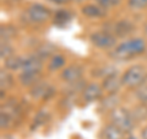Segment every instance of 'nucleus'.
Returning a JSON list of instances; mask_svg holds the SVG:
<instances>
[{
  "mask_svg": "<svg viewBox=\"0 0 147 139\" xmlns=\"http://www.w3.org/2000/svg\"><path fill=\"white\" fill-rule=\"evenodd\" d=\"M135 24L129 18H121L113 24L112 33L115 35L117 38H126L135 32Z\"/></svg>",
  "mask_w": 147,
  "mask_h": 139,
  "instance_id": "6",
  "label": "nucleus"
},
{
  "mask_svg": "<svg viewBox=\"0 0 147 139\" xmlns=\"http://www.w3.org/2000/svg\"><path fill=\"white\" fill-rule=\"evenodd\" d=\"M127 6L132 10H142L147 7V0H127Z\"/></svg>",
  "mask_w": 147,
  "mask_h": 139,
  "instance_id": "28",
  "label": "nucleus"
},
{
  "mask_svg": "<svg viewBox=\"0 0 147 139\" xmlns=\"http://www.w3.org/2000/svg\"><path fill=\"white\" fill-rule=\"evenodd\" d=\"M17 35V29L16 26H13L11 24H6V25H1L0 29V38L1 42H9L12 38H15Z\"/></svg>",
  "mask_w": 147,
  "mask_h": 139,
  "instance_id": "20",
  "label": "nucleus"
},
{
  "mask_svg": "<svg viewBox=\"0 0 147 139\" xmlns=\"http://www.w3.org/2000/svg\"><path fill=\"white\" fill-rule=\"evenodd\" d=\"M53 94H55V87L43 80L37 82L30 89V95L37 100H48Z\"/></svg>",
  "mask_w": 147,
  "mask_h": 139,
  "instance_id": "7",
  "label": "nucleus"
},
{
  "mask_svg": "<svg viewBox=\"0 0 147 139\" xmlns=\"http://www.w3.org/2000/svg\"><path fill=\"white\" fill-rule=\"evenodd\" d=\"M102 91H103L102 84H98V82H94V81L87 82L84 91L81 92L82 100H84L86 104H91V102H93V101L99 99L100 95H102Z\"/></svg>",
  "mask_w": 147,
  "mask_h": 139,
  "instance_id": "8",
  "label": "nucleus"
},
{
  "mask_svg": "<svg viewBox=\"0 0 147 139\" xmlns=\"http://www.w3.org/2000/svg\"><path fill=\"white\" fill-rule=\"evenodd\" d=\"M109 119H110V123L117 126L125 134L134 131L135 124H136L135 119L131 114V111H129L125 107H119V106L113 111H110Z\"/></svg>",
  "mask_w": 147,
  "mask_h": 139,
  "instance_id": "2",
  "label": "nucleus"
},
{
  "mask_svg": "<svg viewBox=\"0 0 147 139\" xmlns=\"http://www.w3.org/2000/svg\"><path fill=\"white\" fill-rule=\"evenodd\" d=\"M96 4H98L99 6H102L103 9H110L114 6H118L121 3V0H94Z\"/></svg>",
  "mask_w": 147,
  "mask_h": 139,
  "instance_id": "29",
  "label": "nucleus"
},
{
  "mask_svg": "<svg viewBox=\"0 0 147 139\" xmlns=\"http://www.w3.org/2000/svg\"><path fill=\"white\" fill-rule=\"evenodd\" d=\"M72 3H76V4H84L85 1H87V0H71Z\"/></svg>",
  "mask_w": 147,
  "mask_h": 139,
  "instance_id": "32",
  "label": "nucleus"
},
{
  "mask_svg": "<svg viewBox=\"0 0 147 139\" xmlns=\"http://www.w3.org/2000/svg\"><path fill=\"white\" fill-rule=\"evenodd\" d=\"M25 16L27 18V21L31 24H36V25H40L47 22L48 20L53 17V14L50 11V9L44 6L43 4L39 3H34L26 9L25 11Z\"/></svg>",
  "mask_w": 147,
  "mask_h": 139,
  "instance_id": "4",
  "label": "nucleus"
},
{
  "mask_svg": "<svg viewBox=\"0 0 147 139\" xmlns=\"http://www.w3.org/2000/svg\"><path fill=\"white\" fill-rule=\"evenodd\" d=\"M65 64H66L65 55H63L60 53H55L53 57L49 59L47 68H48L49 72H57V70H59V69L65 67Z\"/></svg>",
  "mask_w": 147,
  "mask_h": 139,
  "instance_id": "19",
  "label": "nucleus"
},
{
  "mask_svg": "<svg viewBox=\"0 0 147 139\" xmlns=\"http://www.w3.org/2000/svg\"><path fill=\"white\" fill-rule=\"evenodd\" d=\"M126 139H136L134 136H130V137H129V138H126Z\"/></svg>",
  "mask_w": 147,
  "mask_h": 139,
  "instance_id": "34",
  "label": "nucleus"
},
{
  "mask_svg": "<svg viewBox=\"0 0 147 139\" xmlns=\"http://www.w3.org/2000/svg\"><path fill=\"white\" fill-rule=\"evenodd\" d=\"M84 75V68L77 64H71L63 69V72L60 73V78L65 82H74L80 80Z\"/></svg>",
  "mask_w": 147,
  "mask_h": 139,
  "instance_id": "10",
  "label": "nucleus"
},
{
  "mask_svg": "<svg viewBox=\"0 0 147 139\" xmlns=\"http://www.w3.org/2000/svg\"><path fill=\"white\" fill-rule=\"evenodd\" d=\"M13 54H15V48L9 42H1V46H0V58L3 61H5V59H7Z\"/></svg>",
  "mask_w": 147,
  "mask_h": 139,
  "instance_id": "24",
  "label": "nucleus"
},
{
  "mask_svg": "<svg viewBox=\"0 0 147 139\" xmlns=\"http://www.w3.org/2000/svg\"><path fill=\"white\" fill-rule=\"evenodd\" d=\"M49 1H52L54 4H58V5H65V4L70 3L71 0H49Z\"/></svg>",
  "mask_w": 147,
  "mask_h": 139,
  "instance_id": "30",
  "label": "nucleus"
},
{
  "mask_svg": "<svg viewBox=\"0 0 147 139\" xmlns=\"http://www.w3.org/2000/svg\"><path fill=\"white\" fill-rule=\"evenodd\" d=\"M124 86L136 89L144 84H147V70L141 64H134L129 67L121 75Z\"/></svg>",
  "mask_w": 147,
  "mask_h": 139,
  "instance_id": "3",
  "label": "nucleus"
},
{
  "mask_svg": "<svg viewBox=\"0 0 147 139\" xmlns=\"http://www.w3.org/2000/svg\"><path fill=\"white\" fill-rule=\"evenodd\" d=\"M55 50H57V47L50 43V42H44L42 44H39L38 47L36 48L34 50V54L37 55L38 58H40L42 61L44 59H50L55 54Z\"/></svg>",
  "mask_w": 147,
  "mask_h": 139,
  "instance_id": "15",
  "label": "nucleus"
},
{
  "mask_svg": "<svg viewBox=\"0 0 147 139\" xmlns=\"http://www.w3.org/2000/svg\"><path fill=\"white\" fill-rule=\"evenodd\" d=\"M17 80L22 86L32 87L42 80V72H21Z\"/></svg>",
  "mask_w": 147,
  "mask_h": 139,
  "instance_id": "12",
  "label": "nucleus"
},
{
  "mask_svg": "<svg viewBox=\"0 0 147 139\" xmlns=\"http://www.w3.org/2000/svg\"><path fill=\"white\" fill-rule=\"evenodd\" d=\"M53 24L59 27H65L67 24H70L72 20V14L67 9H58L57 11L53 14Z\"/></svg>",
  "mask_w": 147,
  "mask_h": 139,
  "instance_id": "14",
  "label": "nucleus"
},
{
  "mask_svg": "<svg viewBox=\"0 0 147 139\" xmlns=\"http://www.w3.org/2000/svg\"><path fill=\"white\" fill-rule=\"evenodd\" d=\"M141 137L142 139H147V126L141 131Z\"/></svg>",
  "mask_w": 147,
  "mask_h": 139,
  "instance_id": "31",
  "label": "nucleus"
},
{
  "mask_svg": "<svg viewBox=\"0 0 147 139\" xmlns=\"http://www.w3.org/2000/svg\"><path fill=\"white\" fill-rule=\"evenodd\" d=\"M123 85L124 84H123L121 76H119L118 73H114L112 75L105 76L102 81V87L107 94H117Z\"/></svg>",
  "mask_w": 147,
  "mask_h": 139,
  "instance_id": "9",
  "label": "nucleus"
},
{
  "mask_svg": "<svg viewBox=\"0 0 147 139\" xmlns=\"http://www.w3.org/2000/svg\"><path fill=\"white\" fill-rule=\"evenodd\" d=\"M91 43L100 49H110L117 46V37L110 31H96L90 35Z\"/></svg>",
  "mask_w": 147,
  "mask_h": 139,
  "instance_id": "5",
  "label": "nucleus"
},
{
  "mask_svg": "<svg viewBox=\"0 0 147 139\" xmlns=\"http://www.w3.org/2000/svg\"><path fill=\"white\" fill-rule=\"evenodd\" d=\"M87 85V82L85 79H80L77 81H74V82H67V86L65 87V94L70 95V96H75L76 94L79 92H82L85 89V86Z\"/></svg>",
  "mask_w": 147,
  "mask_h": 139,
  "instance_id": "21",
  "label": "nucleus"
},
{
  "mask_svg": "<svg viewBox=\"0 0 147 139\" xmlns=\"http://www.w3.org/2000/svg\"><path fill=\"white\" fill-rule=\"evenodd\" d=\"M13 82H15V80H13L11 73L6 68L0 69V86H1V90L10 89V87H12Z\"/></svg>",
  "mask_w": 147,
  "mask_h": 139,
  "instance_id": "22",
  "label": "nucleus"
},
{
  "mask_svg": "<svg viewBox=\"0 0 147 139\" xmlns=\"http://www.w3.org/2000/svg\"><path fill=\"white\" fill-rule=\"evenodd\" d=\"M144 33H145L146 38H147V22H146V24H145V26H144Z\"/></svg>",
  "mask_w": 147,
  "mask_h": 139,
  "instance_id": "33",
  "label": "nucleus"
},
{
  "mask_svg": "<svg viewBox=\"0 0 147 139\" xmlns=\"http://www.w3.org/2000/svg\"><path fill=\"white\" fill-rule=\"evenodd\" d=\"M124 136H125V133L112 123L104 126L102 132H100L102 139H124Z\"/></svg>",
  "mask_w": 147,
  "mask_h": 139,
  "instance_id": "16",
  "label": "nucleus"
},
{
  "mask_svg": "<svg viewBox=\"0 0 147 139\" xmlns=\"http://www.w3.org/2000/svg\"><path fill=\"white\" fill-rule=\"evenodd\" d=\"M42 68H43V61L37 57L34 53H32L25 57L21 72H42Z\"/></svg>",
  "mask_w": 147,
  "mask_h": 139,
  "instance_id": "13",
  "label": "nucleus"
},
{
  "mask_svg": "<svg viewBox=\"0 0 147 139\" xmlns=\"http://www.w3.org/2000/svg\"><path fill=\"white\" fill-rule=\"evenodd\" d=\"M13 124H15V119L9 113L1 111V114H0V127H1V129H10Z\"/></svg>",
  "mask_w": 147,
  "mask_h": 139,
  "instance_id": "25",
  "label": "nucleus"
},
{
  "mask_svg": "<svg viewBox=\"0 0 147 139\" xmlns=\"http://www.w3.org/2000/svg\"><path fill=\"white\" fill-rule=\"evenodd\" d=\"M24 59L25 57L22 55H16L13 54L11 57H9L7 59L4 61V68H6L9 72H17V70H21L22 68V64H24Z\"/></svg>",
  "mask_w": 147,
  "mask_h": 139,
  "instance_id": "17",
  "label": "nucleus"
},
{
  "mask_svg": "<svg viewBox=\"0 0 147 139\" xmlns=\"http://www.w3.org/2000/svg\"><path fill=\"white\" fill-rule=\"evenodd\" d=\"M135 96L141 104H147V84H144L135 89Z\"/></svg>",
  "mask_w": 147,
  "mask_h": 139,
  "instance_id": "26",
  "label": "nucleus"
},
{
  "mask_svg": "<svg viewBox=\"0 0 147 139\" xmlns=\"http://www.w3.org/2000/svg\"><path fill=\"white\" fill-rule=\"evenodd\" d=\"M49 118V114L47 111H39L38 113H37V116L34 117V121H33V126H32V131L33 129H36L34 127H38V126H42V124L45 123V121Z\"/></svg>",
  "mask_w": 147,
  "mask_h": 139,
  "instance_id": "27",
  "label": "nucleus"
},
{
  "mask_svg": "<svg viewBox=\"0 0 147 139\" xmlns=\"http://www.w3.org/2000/svg\"><path fill=\"white\" fill-rule=\"evenodd\" d=\"M131 114L134 117L135 122H141L147 119V104H139L137 106H135L131 111Z\"/></svg>",
  "mask_w": 147,
  "mask_h": 139,
  "instance_id": "23",
  "label": "nucleus"
},
{
  "mask_svg": "<svg viewBox=\"0 0 147 139\" xmlns=\"http://www.w3.org/2000/svg\"><path fill=\"white\" fill-rule=\"evenodd\" d=\"M119 102H120V99L117 94H108L107 97L100 100L99 108H102L103 111H113L118 107Z\"/></svg>",
  "mask_w": 147,
  "mask_h": 139,
  "instance_id": "18",
  "label": "nucleus"
},
{
  "mask_svg": "<svg viewBox=\"0 0 147 139\" xmlns=\"http://www.w3.org/2000/svg\"><path fill=\"white\" fill-rule=\"evenodd\" d=\"M147 48V43L141 37H135V38H129L124 42L117 44L110 50V58L114 61H127L131 57L142 54Z\"/></svg>",
  "mask_w": 147,
  "mask_h": 139,
  "instance_id": "1",
  "label": "nucleus"
},
{
  "mask_svg": "<svg viewBox=\"0 0 147 139\" xmlns=\"http://www.w3.org/2000/svg\"><path fill=\"white\" fill-rule=\"evenodd\" d=\"M81 14L90 18H103L107 15L105 9L99 6L98 4H92V3L84 4V5L81 6Z\"/></svg>",
  "mask_w": 147,
  "mask_h": 139,
  "instance_id": "11",
  "label": "nucleus"
}]
</instances>
